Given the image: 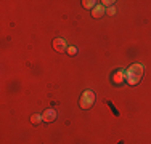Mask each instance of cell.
I'll use <instances>...</instances> for the list:
<instances>
[{"label": "cell", "mask_w": 151, "mask_h": 144, "mask_svg": "<svg viewBox=\"0 0 151 144\" xmlns=\"http://www.w3.org/2000/svg\"><path fill=\"white\" fill-rule=\"evenodd\" d=\"M125 80V71H119L114 74V83H122Z\"/></svg>", "instance_id": "8992f818"}, {"label": "cell", "mask_w": 151, "mask_h": 144, "mask_svg": "<svg viewBox=\"0 0 151 144\" xmlns=\"http://www.w3.org/2000/svg\"><path fill=\"white\" fill-rule=\"evenodd\" d=\"M42 118H44V122H55L56 120V110L55 109H47L44 114H42Z\"/></svg>", "instance_id": "277c9868"}, {"label": "cell", "mask_w": 151, "mask_h": 144, "mask_svg": "<svg viewBox=\"0 0 151 144\" xmlns=\"http://www.w3.org/2000/svg\"><path fill=\"white\" fill-rule=\"evenodd\" d=\"M103 13H105V6L103 5H96L95 8L92 10V16L93 18H101Z\"/></svg>", "instance_id": "5b68a950"}, {"label": "cell", "mask_w": 151, "mask_h": 144, "mask_svg": "<svg viewBox=\"0 0 151 144\" xmlns=\"http://www.w3.org/2000/svg\"><path fill=\"white\" fill-rule=\"evenodd\" d=\"M93 103H95V93H93L92 90H85V91L82 93L81 99H79L81 107L82 109H90L93 106Z\"/></svg>", "instance_id": "7a4b0ae2"}, {"label": "cell", "mask_w": 151, "mask_h": 144, "mask_svg": "<svg viewBox=\"0 0 151 144\" xmlns=\"http://www.w3.org/2000/svg\"><path fill=\"white\" fill-rule=\"evenodd\" d=\"M114 11H116V10H114V6H111V8H108V13H109L111 16H113V14H114Z\"/></svg>", "instance_id": "8fae6325"}, {"label": "cell", "mask_w": 151, "mask_h": 144, "mask_svg": "<svg viewBox=\"0 0 151 144\" xmlns=\"http://www.w3.org/2000/svg\"><path fill=\"white\" fill-rule=\"evenodd\" d=\"M82 5H84V8H92L93 10L96 6V2H95V0H84Z\"/></svg>", "instance_id": "52a82bcc"}, {"label": "cell", "mask_w": 151, "mask_h": 144, "mask_svg": "<svg viewBox=\"0 0 151 144\" xmlns=\"http://www.w3.org/2000/svg\"><path fill=\"white\" fill-rule=\"evenodd\" d=\"M53 48H55V51H58V53H63V51H66L68 50V45H66V40L64 38H55L53 40Z\"/></svg>", "instance_id": "3957f363"}, {"label": "cell", "mask_w": 151, "mask_h": 144, "mask_svg": "<svg viewBox=\"0 0 151 144\" xmlns=\"http://www.w3.org/2000/svg\"><path fill=\"white\" fill-rule=\"evenodd\" d=\"M101 3H103V6H109V8H111V5H113L114 2H111V0H105V2H101Z\"/></svg>", "instance_id": "30bf717a"}, {"label": "cell", "mask_w": 151, "mask_h": 144, "mask_svg": "<svg viewBox=\"0 0 151 144\" xmlns=\"http://www.w3.org/2000/svg\"><path fill=\"white\" fill-rule=\"evenodd\" d=\"M66 51L69 53V56H74L76 53H77V48H76V46H69V48H68Z\"/></svg>", "instance_id": "9c48e42d"}, {"label": "cell", "mask_w": 151, "mask_h": 144, "mask_svg": "<svg viewBox=\"0 0 151 144\" xmlns=\"http://www.w3.org/2000/svg\"><path fill=\"white\" fill-rule=\"evenodd\" d=\"M42 120H44V118H42V115H37V114H34V115H32V117H31V122H32V123H34V125L40 123Z\"/></svg>", "instance_id": "ba28073f"}, {"label": "cell", "mask_w": 151, "mask_h": 144, "mask_svg": "<svg viewBox=\"0 0 151 144\" xmlns=\"http://www.w3.org/2000/svg\"><path fill=\"white\" fill-rule=\"evenodd\" d=\"M142 75H143V66L142 64H134L125 71V82L132 86L138 85V82L142 80Z\"/></svg>", "instance_id": "6da1fadb"}]
</instances>
